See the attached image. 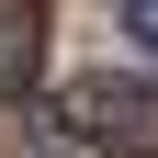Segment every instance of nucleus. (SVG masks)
Returning <instances> with one entry per match:
<instances>
[{
    "label": "nucleus",
    "mask_w": 158,
    "mask_h": 158,
    "mask_svg": "<svg viewBox=\"0 0 158 158\" xmlns=\"http://www.w3.org/2000/svg\"><path fill=\"white\" fill-rule=\"evenodd\" d=\"M45 79V11L34 0H0V102H23Z\"/></svg>",
    "instance_id": "obj_2"
},
{
    "label": "nucleus",
    "mask_w": 158,
    "mask_h": 158,
    "mask_svg": "<svg viewBox=\"0 0 158 158\" xmlns=\"http://www.w3.org/2000/svg\"><path fill=\"white\" fill-rule=\"evenodd\" d=\"M56 124H68L79 147H113V158H158V90H147V79H124V68H102V79H79L68 102H56Z\"/></svg>",
    "instance_id": "obj_1"
},
{
    "label": "nucleus",
    "mask_w": 158,
    "mask_h": 158,
    "mask_svg": "<svg viewBox=\"0 0 158 158\" xmlns=\"http://www.w3.org/2000/svg\"><path fill=\"white\" fill-rule=\"evenodd\" d=\"M124 23H135V34H147V45H158V0H124Z\"/></svg>",
    "instance_id": "obj_3"
}]
</instances>
